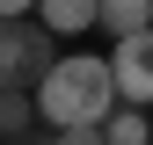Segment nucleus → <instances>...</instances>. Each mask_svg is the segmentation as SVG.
Instances as JSON below:
<instances>
[{"mask_svg": "<svg viewBox=\"0 0 153 145\" xmlns=\"http://www.w3.org/2000/svg\"><path fill=\"white\" fill-rule=\"evenodd\" d=\"M117 102H124L117 65H102V58H59L36 80V109H44V123H59V131H73V123H109Z\"/></svg>", "mask_w": 153, "mask_h": 145, "instance_id": "nucleus-1", "label": "nucleus"}, {"mask_svg": "<svg viewBox=\"0 0 153 145\" xmlns=\"http://www.w3.org/2000/svg\"><path fill=\"white\" fill-rule=\"evenodd\" d=\"M51 36H59L51 22L15 15V22H7V36H0V80H7V87H36L51 65H59V58H51Z\"/></svg>", "mask_w": 153, "mask_h": 145, "instance_id": "nucleus-2", "label": "nucleus"}, {"mask_svg": "<svg viewBox=\"0 0 153 145\" xmlns=\"http://www.w3.org/2000/svg\"><path fill=\"white\" fill-rule=\"evenodd\" d=\"M117 87H124V102H153V29H139V36H117Z\"/></svg>", "mask_w": 153, "mask_h": 145, "instance_id": "nucleus-3", "label": "nucleus"}, {"mask_svg": "<svg viewBox=\"0 0 153 145\" xmlns=\"http://www.w3.org/2000/svg\"><path fill=\"white\" fill-rule=\"evenodd\" d=\"M36 15H44L59 36H80V29L102 22V0H36Z\"/></svg>", "mask_w": 153, "mask_h": 145, "instance_id": "nucleus-4", "label": "nucleus"}, {"mask_svg": "<svg viewBox=\"0 0 153 145\" xmlns=\"http://www.w3.org/2000/svg\"><path fill=\"white\" fill-rule=\"evenodd\" d=\"M102 29H109V36H139V29H153V0H102Z\"/></svg>", "mask_w": 153, "mask_h": 145, "instance_id": "nucleus-5", "label": "nucleus"}, {"mask_svg": "<svg viewBox=\"0 0 153 145\" xmlns=\"http://www.w3.org/2000/svg\"><path fill=\"white\" fill-rule=\"evenodd\" d=\"M102 131H109V145H153V123H146V109H139V102H124Z\"/></svg>", "mask_w": 153, "mask_h": 145, "instance_id": "nucleus-6", "label": "nucleus"}, {"mask_svg": "<svg viewBox=\"0 0 153 145\" xmlns=\"http://www.w3.org/2000/svg\"><path fill=\"white\" fill-rule=\"evenodd\" d=\"M29 116H44V109L29 102V87H7V109H0V123H7V138H29Z\"/></svg>", "mask_w": 153, "mask_h": 145, "instance_id": "nucleus-7", "label": "nucleus"}, {"mask_svg": "<svg viewBox=\"0 0 153 145\" xmlns=\"http://www.w3.org/2000/svg\"><path fill=\"white\" fill-rule=\"evenodd\" d=\"M51 145H109V131H102V123H73V131H59Z\"/></svg>", "mask_w": 153, "mask_h": 145, "instance_id": "nucleus-8", "label": "nucleus"}, {"mask_svg": "<svg viewBox=\"0 0 153 145\" xmlns=\"http://www.w3.org/2000/svg\"><path fill=\"white\" fill-rule=\"evenodd\" d=\"M0 15H7V22L15 15H36V0H0Z\"/></svg>", "mask_w": 153, "mask_h": 145, "instance_id": "nucleus-9", "label": "nucleus"}]
</instances>
